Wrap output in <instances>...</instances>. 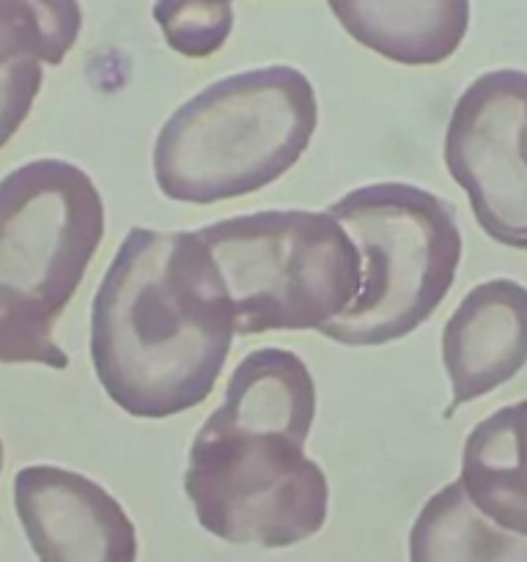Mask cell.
Instances as JSON below:
<instances>
[{"mask_svg":"<svg viewBox=\"0 0 527 562\" xmlns=\"http://www.w3.org/2000/svg\"><path fill=\"white\" fill-rule=\"evenodd\" d=\"M236 322L198 231L132 228L91 302V362L108 398L165 420L212 395Z\"/></svg>","mask_w":527,"mask_h":562,"instance_id":"cell-1","label":"cell"},{"mask_svg":"<svg viewBox=\"0 0 527 562\" xmlns=\"http://www.w3.org/2000/svg\"><path fill=\"white\" fill-rule=\"evenodd\" d=\"M313 417L316 382L294 351L269 346L236 366L187 453L184 494L209 536L289 549L322 532L329 483L305 453Z\"/></svg>","mask_w":527,"mask_h":562,"instance_id":"cell-2","label":"cell"},{"mask_svg":"<svg viewBox=\"0 0 527 562\" xmlns=\"http://www.w3.org/2000/svg\"><path fill=\"white\" fill-rule=\"evenodd\" d=\"M316 126V91L294 66L223 77L162 124L154 181L168 201L192 206L253 195L300 162Z\"/></svg>","mask_w":527,"mask_h":562,"instance_id":"cell-3","label":"cell"},{"mask_svg":"<svg viewBox=\"0 0 527 562\" xmlns=\"http://www.w3.org/2000/svg\"><path fill=\"white\" fill-rule=\"evenodd\" d=\"M104 239V201L66 159L0 179V366L69 368L53 329Z\"/></svg>","mask_w":527,"mask_h":562,"instance_id":"cell-4","label":"cell"},{"mask_svg":"<svg viewBox=\"0 0 527 562\" xmlns=\"http://www.w3.org/2000/svg\"><path fill=\"white\" fill-rule=\"evenodd\" d=\"M360 250L362 283L322 329L340 346H384L434 316L453 289L461 231L448 201L406 181L357 187L327 209Z\"/></svg>","mask_w":527,"mask_h":562,"instance_id":"cell-5","label":"cell"},{"mask_svg":"<svg viewBox=\"0 0 527 562\" xmlns=\"http://www.w3.org/2000/svg\"><path fill=\"white\" fill-rule=\"evenodd\" d=\"M234 305L236 335L322 333L362 283L360 250L327 212L267 209L198 231Z\"/></svg>","mask_w":527,"mask_h":562,"instance_id":"cell-6","label":"cell"},{"mask_svg":"<svg viewBox=\"0 0 527 562\" xmlns=\"http://www.w3.org/2000/svg\"><path fill=\"white\" fill-rule=\"evenodd\" d=\"M445 168L478 228L527 252V71H486L464 88L445 132Z\"/></svg>","mask_w":527,"mask_h":562,"instance_id":"cell-7","label":"cell"},{"mask_svg":"<svg viewBox=\"0 0 527 562\" xmlns=\"http://www.w3.org/2000/svg\"><path fill=\"white\" fill-rule=\"evenodd\" d=\"M14 510L38 562H135L137 530L119 499L53 464L14 475Z\"/></svg>","mask_w":527,"mask_h":562,"instance_id":"cell-8","label":"cell"},{"mask_svg":"<svg viewBox=\"0 0 527 562\" xmlns=\"http://www.w3.org/2000/svg\"><path fill=\"white\" fill-rule=\"evenodd\" d=\"M442 366L450 379L445 417L494 393L527 366V289L489 280L461 300L442 329Z\"/></svg>","mask_w":527,"mask_h":562,"instance_id":"cell-9","label":"cell"},{"mask_svg":"<svg viewBox=\"0 0 527 562\" xmlns=\"http://www.w3.org/2000/svg\"><path fill=\"white\" fill-rule=\"evenodd\" d=\"M346 33L401 66L448 60L470 31V0H327Z\"/></svg>","mask_w":527,"mask_h":562,"instance_id":"cell-10","label":"cell"},{"mask_svg":"<svg viewBox=\"0 0 527 562\" xmlns=\"http://www.w3.org/2000/svg\"><path fill=\"white\" fill-rule=\"evenodd\" d=\"M459 483L489 521L527 538V401L472 426Z\"/></svg>","mask_w":527,"mask_h":562,"instance_id":"cell-11","label":"cell"},{"mask_svg":"<svg viewBox=\"0 0 527 562\" xmlns=\"http://www.w3.org/2000/svg\"><path fill=\"white\" fill-rule=\"evenodd\" d=\"M410 562H527V538L489 521L456 481L417 514Z\"/></svg>","mask_w":527,"mask_h":562,"instance_id":"cell-12","label":"cell"},{"mask_svg":"<svg viewBox=\"0 0 527 562\" xmlns=\"http://www.w3.org/2000/svg\"><path fill=\"white\" fill-rule=\"evenodd\" d=\"M82 31L80 0H0V69L60 66Z\"/></svg>","mask_w":527,"mask_h":562,"instance_id":"cell-13","label":"cell"},{"mask_svg":"<svg viewBox=\"0 0 527 562\" xmlns=\"http://www.w3.org/2000/svg\"><path fill=\"white\" fill-rule=\"evenodd\" d=\"M152 16L165 44L184 58H209L234 31L231 0H154Z\"/></svg>","mask_w":527,"mask_h":562,"instance_id":"cell-14","label":"cell"},{"mask_svg":"<svg viewBox=\"0 0 527 562\" xmlns=\"http://www.w3.org/2000/svg\"><path fill=\"white\" fill-rule=\"evenodd\" d=\"M42 82V64H11L0 69V148L25 124Z\"/></svg>","mask_w":527,"mask_h":562,"instance_id":"cell-15","label":"cell"},{"mask_svg":"<svg viewBox=\"0 0 527 562\" xmlns=\"http://www.w3.org/2000/svg\"><path fill=\"white\" fill-rule=\"evenodd\" d=\"M0 472H3V439H0Z\"/></svg>","mask_w":527,"mask_h":562,"instance_id":"cell-16","label":"cell"}]
</instances>
